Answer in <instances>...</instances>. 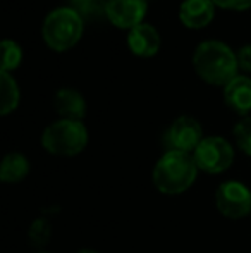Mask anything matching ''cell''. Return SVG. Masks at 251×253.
<instances>
[{
    "mask_svg": "<svg viewBox=\"0 0 251 253\" xmlns=\"http://www.w3.org/2000/svg\"><path fill=\"white\" fill-rule=\"evenodd\" d=\"M50 236H52V226L43 217L35 220L31 224L30 231H28V238H30V241L35 247H45L50 241Z\"/></svg>",
    "mask_w": 251,
    "mask_h": 253,
    "instance_id": "ac0fdd59",
    "label": "cell"
},
{
    "mask_svg": "<svg viewBox=\"0 0 251 253\" xmlns=\"http://www.w3.org/2000/svg\"><path fill=\"white\" fill-rule=\"evenodd\" d=\"M76 253H98L97 250H91V248H81V250H77Z\"/></svg>",
    "mask_w": 251,
    "mask_h": 253,
    "instance_id": "44dd1931",
    "label": "cell"
},
{
    "mask_svg": "<svg viewBox=\"0 0 251 253\" xmlns=\"http://www.w3.org/2000/svg\"><path fill=\"white\" fill-rule=\"evenodd\" d=\"M84 33V19L72 7H57L47 14L41 37L50 50L67 52L79 43Z\"/></svg>",
    "mask_w": 251,
    "mask_h": 253,
    "instance_id": "3957f363",
    "label": "cell"
},
{
    "mask_svg": "<svg viewBox=\"0 0 251 253\" xmlns=\"http://www.w3.org/2000/svg\"><path fill=\"white\" fill-rule=\"evenodd\" d=\"M193 69L207 84L225 88L238 76L236 52L218 40L201 42L193 53Z\"/></svg>",
    "mask_w": 251,
    "mask_h": 253,
    "instance_id": "6da1fadb",
    "label": "cell"
},
{
    "mask_svg": "<svg viewBox=\"0 0 251 253\" xmlns=\"http://www.w3.org/2000/svg\"><path fill=\"white\" fill-rule=\"evenodd\" d=\"M105 3L107 0H71V5L84 21L98 19L105 16Z\"/></svg>",
    "mask_w": 251,
    "mask_h": 253,
    "instance_id": "2e32d148",
    "label": "cell"
},
{
    "mask_svg": "<svg viewBox=\"0 0 251 253\" xmlns=\"http://www.w3.org/2000/svg\"><path fill=\"white\" fill-rule=\"evenodd\" d=\"M215 7L212 0H184L179 7V19L189 30H203L214 21Z\"/></svg>",
    "mask_w": 251,
    "mask_h": 253,
    "instance_id": "30bf717a",
    "label": "cell"
},
{
    "mask_svg": "<svg viewBox=\"0 0 251 253\" xmlns=\"http://www.w3.org/2000/svg\"><path fill=\"white\" fill-rule=\"evenodd\" d=\"M90 134L83 121L57 119L45 127L41 147L55 157H76L86 148Z\"/></svg>",
    "mask_w": 251,
    "mask_h": 253,
    "instance_id": "277c9868",
    "label": "cell"
},
{
    "mask_svg": "<svg viewBox=\"0 0 251 253\" xmlns=\"http://www.w3.org/2000/svg\"><path fill=\"white\" fill-rule=\"evenodd\" d=\"M215 205L227 219H245L251 215V190L241 181H224L215 190Z\"/></svg>",
    "mask_w": 251,
    "mask_h": 253,
    "instance_id": "8992f818",
    "label": "cell"
},
{
    "mask_svg": "<svg viewBox=\"0 0 251 253\" xmlns=\"http://www.w3.org/2000/svg\"><path fill=\"white\" fill-rule=\"evenodd\" d=\"M194 162L201 172L222 174L234 164L236 153L234 147L229 140L222 136H205L203 141L193 152Z\"/></svg>",
    "mask_w": 251,
    "mask_h": 253,
    "instance_id": "5b68a950",
    "label": "cell"
},
{
    "mask_svg": "<svg viewBox=\"0 0 251 253\" xmlns=\"http://www.w3.org/2000/svg\"><path fill=\"white\" fill-rule=\"evenodd\" d=\"M232 134H234L236 147L245 155L251 157V117L246 116L241 121H238L232 129Z\"/></svg>",
    "mask_w": 251,
    "mask_h": 253,
    "instance_id": "e0dca14e",
    "label": "cell"
},
{
    "mask_svg": "<svg viewBox=\"0 0 251 253\" xmlns=\"http://www.w3.org/2000/svg\"><path fill=\"white\" fill-rule=\"evenodd\" d=\"M31 164L28 157L21 152H9L0 164V181L5 184H17L26 179Z\"/></svg>",
    "mask_w": 251,
    "mask_h": 253,
    "instance_id": "4fadbf2b",
    "label": "cell"
},
{
    "mask_svg": "<svg viewBox=\"0 0 251 253\" xmlns=\"http://www.w3.org/2000/svg\"><path fill=\"white\" fill-rule=\"evenodd\" d=\"M212 2L225 10H246L251 7V0H212Z\"/></svg>",
    "mask_w": 251,
    "mask_h": 253,
    "instance_id": "ffe728a7",
    "label": "cell"
},
{
    "mask_svg": "<svg viewBox=\"0 0 251 253\" xmlns=\"http://www.w3.org/2000/svg\"><path fill=\"white\" fill-rule=\"evenodd\" d=\"M236 59H238L239 71H243V73H251V43L243 45V47L236 52Z\"/></svg>",
    "mask_w": 251,
    "mask_h": 253,
    "instance_id": "d6986e66",
    "label": "cell"
},
{
    "mask_svg": "<svg viewBox=\"0 0 251 253\" xmlns=\"http://www.w3.org/2000/svg\"><path fill=\"white\" fill-rule=\"evenodd\" d=\"M160 33L148 23H141L140 26L127 31V47L133 55L140 59L155 57L160 50Z\"/></svg>",
    "mask_w": 251,
    "mask_h": 253,
    "instance_id": "9c48e42d",
    "label": "cell"
},
{
    "mask_svg": "<svg viewBox=\"0 0 251 253\" xmlns=\"http://www.w3.org/2000/svg\"><path fill=\"white\" fill-rule=\"evenodd\" d=\"M203 127L193 116H179L171 123L165 131V147L167 150L193 153L203 141Z\"/></svg>",
    "mask_w": 251,
    "mask_h": 253,
    "instance_id": "52a82bcc",
    "label": "cell"
},
{
    "mask_svg": "<svg viewBox=\"0 0 251 253\" xmlns=\"http://www.w3.org/2000/svg\"><path fill=\"white\" fill-rule=\"evenodd\" d=\"M38 253H48V252H38Z\"/></svg>",
    "mask_w": 251,
    "mask_h": 253,
    "instance_id": "7402d4cb",
    "label": "cell"
},
{
    "mask_svg": "<svg viewBox=\"0 0 251 253\" xmlns=\"http://www.w3.org/2000/svg\"><path fill=\"white\" fill-rule=\"evenodd\" d=\"M224 100L236 114L248 116L251 112V78L246 74H238L224 88Z\"/></svg>",
    "mask_w": 251,
    "mask_h": 253,
    "instance_id": "8fae6325",
    "label": "cell"
},
{
    "mask_svg": "<svg viewBox=\"0 0 251 253\" xmlns=\"http://www.w3.org/2000/svg\"><path fill=\"white\" fill-rule=\"evenodd\" d=\"M198 172L200 169L194 162L193 153L167 150L155 164L151 181L162 195L176 197L186 193L193 186Z\"/></svg>",
    "mask_w": 251,
    "mask_h": 253,
    "instance_id": "7a4b0ae2",
    "label": "cell"
},
{
    "mask_svg": "<svg viewBox=\"0 0 251 253\" xmlns=\"http://www.w3.org/2000/svg\"><path fill=\"white\" fill-rule=\"evenodd\" d=\"M148 10V0H107L105 17L119 30L131 31L143 23Z\"/></svg>",
    "mask_w": 251,
    "mask_h": 253,
    "instance_id": "ba28073f",
    "label": "cell"
},
{
    "mask_svg": "<svg viewBox=\"0 0 251 253\" xmlns=\"http://www.w3.org/2000/svg\"><path fill=\"white\" fill-rule=\"evenodd\" d=\"M23 62V50L14 40H3L2 42V66L0 73H12Z\"/></svg>",
    "mask_w": 251,
    "mask_h": 253,
    "instance_id": "9a60e30c",
    "label": "cell"
},
{
    "mask_svg": "<svg viewBox=\"0 0 251 253\" xmlns=\"http://www.w3.org/2000/svg\"><path fill=\"white\" fill-rule=\"evenodd\" d=\"M21 91L10 73H0V116H9L19 107Z\"/></svg>",
    "mask_w": 251,
    "mask_h": 253,
    "instance_id": "5bb4252c",
    "label": "cell"
},
{
    "mask_svg": "<svg viewBox=\"0 0 251 253\" xmlns=\"http://www.w3.org/2000/svg\"><path fill=\"white\" fill-rule=\"evenodd\" d=\"M54 105L61 119L83 121L86 116V100L83 93L74 88H61L55 93Z\"/></svg>",
    "mask_w": 251,
    "mask_h": 253,
    "instance_id": "7c38bea8",
    "label": "cell"
}]
</instances>
